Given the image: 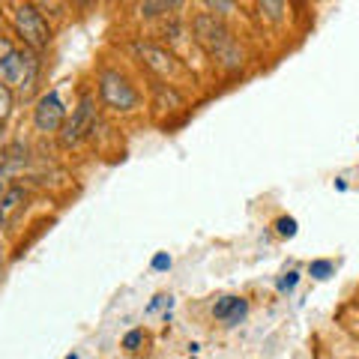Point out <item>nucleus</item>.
<instances>
[{
	"instance_id": "f8f14e48",
	"label": "nucleus",
	"mask_w": 359,
	"mask_h": 359,
	"mask_svg": "<svg viewBox=\"0 0 359 359\" xmlns=\"http://www.w3.org/2000/svg\"><path fill=\"white\" fill-rule=\"evenodd\" d=\"M13 102H15V96H13V87L0 81V123H4L9 114H13Z\"/></svg>"
},
{
	"instance_id": "423d86ee",
	"label": "nucleus",
	"mask_w": 359,
	"mask_h": 359,
	"mask_svg": "<svg viewBox=\"0 0 359 359\" xmlns=\"http://www.w3.org/2000/svg\"><path fill=\"white\" fill-rule=\"evenodd\" d=\"M33 126L42 135H54L66 126V105L57 90H48V93L39 96L36 108H33Z\"/></svg>"
},
{
	"instance_id": "f257e3e1",
	"label": "nucleus",
	"mask_w": 359,
	"mask_h": 359,
	"mask_svg": "<svg viewBox=\"0 0 359 359\" xmlns=\"http://www.w3.org/2000/svg\"><path fill=\"white\" fill-rule=\"evenodd\" d=\"M192 27H195V39L204 45V48H207L222 66H228V69H237V66L243 63L240 45L233 42V36L228 33V27H224L212 13H201V15L195 18Z\"/></svg>"
},
{
	"instance_id": "20e7f679",
	"label": "nucleus",
	"mask_w": 359,
	"mask_h": 359,
	"mask_svg": "<svg viewBox=\"0 0 359 359\" xmlns=\"http://www.w3.org/2000/svg\"><path fill=\"white\" fill-rule=\"evenodd\" d=\"M99 99H102L111 111H135L141 102L135 84L117 69H105L99 75Z\"/></svg>"
},
{
	"instance_id": "6ab92c4d",
	"label": "nucleus",
	"mask_w": 359,
	"mask_h": 359,
	"mask_svg": "<svg viewBox=\"0 0 359 359\" xmlns=\"http://www.w3.org/2000/svg\"><path fill=\"white\" fill-rule=\"evenodd\" d=\"M335 189H339V192H347V183H344V180L339 177V180H335Z\"/></svg>"
},
{
	"instance_id": "0eeeda50",
	"label": "nucleus",
	"mask_w": 359,
	"mask_h": 359,
	"mask_svg": "<svg viewBox=\"0 0 359 359\" xmlns=\"http://www.w3.org/2000/svg\"><path fill=\"white\" fill-rule=\"evenodd\" d=\"M135 51L144 57V63L156 69L159 75H177L180 72V63L174 54H168L165 48H156V45H144V42H135Z\"/></svg>"
},
{
	"instance_id": "dca6fc26",
	"label": "nucleus",
	"mask_w": 359,
	"mask_h": 359,
	"mask_svg": "<svg viewBox=\"0 0 359 359\" xmlns=\"http://www.w3.org/2000/svg\"><path fill=\"white\" fill-rule=\"evenodd\" d=\"M171 266H174V261H171V255H168V252H156L153 255V261H150L153 273H168Z\"/></svg>"
},
{
	"instance_id": "9b49d317",
	"label": "nucleus",
	"mask_w": 359,
	"mask_h": 359,
	"mask_svg": "<svg viewBox=\"0 0 359 359\" xmlns=\"http://www.w3.org/2000/svg\"><path fill=\"white\" fill-rule=\"evenodd\" d=\"M144 341H147V335H144V330H129L126 335H123L120 347H123L126 353H138L141 347H144Z\"/></svg>"
},
{
	"instance_id": "39448f33",
	"label": "nucleus",
	"mask_w": 359,
	"mask_h": 359,
	"mask_svg": "<svg viewBox=\"0 0 359 359\" xmlns=\"http://www.w3.org/2000/svg\"><path fill=\"white\" fill-rule=\"evenodd\" d=\"M96 132V99L93 96H81V102L72 111V117L66 120V126L60 129V147L72 150L78 147L84 138Z\"/></svg>"
},
{
	"instance_id": "6e6552de",
	"label": "nucleus",
	"mask_w": 359,
	"mask_h": 359,
	"mask_svg": "<svg viewBox=\"0 0 359 359\" xmlns=\"http://www.w3.org/2000/svg\"><path fill=\"white\" fill-rule=\"evenodd\" d=\"M27 201V192L21 186H13L9 192L4 195V201H0V228H6L9 219H13V212L21 210V204Z\"/></svg>"
},
{
	"instance_id": "aec40b11",
	"label": "nucleus",
	"mask_w": 359,
	"mask_h": 359,
	"mask_svg": "<svg viewBox=\"0 0 359 359\" xmlns=\"http://www.w3.org/2000/svg\"><path fill=\"white\" fill-rule=\"evenodd\" d=\"M63 359H81V353H66Z\"/></svg>"
},
{
	"instance_id": "ddd939ff",
	"label": "nucleus",
	"mask_w": 359,
	"mask_h": 359,
	"mask_svg": "<svg viewBox=\"0 0 359 359\" xmlns=\"http://www.w3.org/2000/svg\"><path fill=\"white\" fill-rule=\"evenodd\" d=\"M180 4H168V0H147V4H141V15H147V18H153V15H162V13H171V9H177Z\"/></svg>"
},
{
	"instance_id": "a211bd4d",
	"label": "nucleus",
	"mask_w": 359,
	"mask_h": 359,
	"mask_svg": "<svg viewBox=\"0 0 359 359\" xmlns=\"http://www.w3.org/2000/svg\"><path fill=\"white\" fill-rule=\"evenodd\" d=\"M207 9H212V15H228L237 6H233V4H222V0H219V4H207Z\"/></svg>"
},
{
	"instance_id": "9d476101",
	"label": "nucleus",
	"mask_w": 359,
	"mask_h": 359,
	"mask_svg": "<svg viewBox=\"0 0 359 359\" xmlns=\"http://www.w3.org/2000/svg\"><path fill=\"white\" fill-rule=\"evenodd\" d=\"M335 273V264L327 261V257H318V261L309 264V276L314 278V282H327V278Z\"/></svg>"
},
{
	"instance_id": "1a4fd4ad",
	"label": "nucleus",
	"mask_w": 359,
	"mask_h": 359,
	"mask_svg": "<svg viewBox=\"0 0 359 359\" xmlns=\"http://www.w3.org/2000/svg\"><path fill=\"white\" fill-rule=\"evenodd\" d=\"M240 299H243V297H219V302L212 306V318L222 320V323H228V318L233 314V309L240 306Z\"/></svg>"
},
{
	"instance_id": "f03ea898",
	"label": "nucleus",
	"mask_w": 359,
	"mask_h": 359,
	"mask_svg": "<svg viewBox=\"0 0 359 359\" xmlns=\"http://www.w3.org/2000/svg\"><path fill=\"white\" fill-rule=\"evenodd\" d=\"M13 27H15V36L25 42V48L36 51V54L42 48H48L51 25L39 4H15L13 6Z\"/></svg>"
},
{
	"instance_id": "2eb2a0df",
	"label": "nucleus",
	"mask_w": 359,
	"mask_h": 359,
	"mask_svg": "<svg viewBox=\"0 0 359 359\" xmlns=\"http://www.w3.org/2000/svg\"><path fill=\"white\" fill-rule=\"evenodd\" d=\"M297 285H299V273H297V269H290V273H285L276 282V290H278V294H294Z\"/></svg>"
},
{
	"instance_id": "7ed1b4c3",
	"label": "nucleus",
	"mask_w": 359,
	"mask_h": 359,
	"mask_svg": "<svg viewBox=\"0 0 359 359\" xmlns=\"http://www.w3.org/2000/svg\"><path fill=\"white\" fill-rule=\"evenodd\" d=\"M39 75V60H36V51L30 48H9L4 57H0V81L15 87L18 93H30L33 81Z\"/></svg>"
},
{
	"instance_id": "4468645a",
	"label": "nucleus",
	"mask_w": 359,
	"mask_h": 359,
	"mask_svg": "<svg viewBox=\"0 0 359 359\" xmlns=\"http://www.w3.org/2000/svg\"><path fill=\"white\" fill-rule=\"evenodd\" d=\"M297 228H299V224H297V219L294 216H282V219H276V233H278V237H297Z\"/></svg>"
},
{
	"instance_id": "f3484780",
	"label": "nucleus",
	"mask_w": 359,
	"mask_h": 359,
	"mask_svg": "<svg viewBox=\"0 0 359 359\" xmlns=\"http://www.w3.org/2000/svg\"><path fill=\"white\" fill-rule=\"evenodd\" d=\"M245 314H249V299H240V306L237 309H233V314H231V318H228V323H224V327H237V323L240 320H245Z\"/></svg>"
}]
</instances>
